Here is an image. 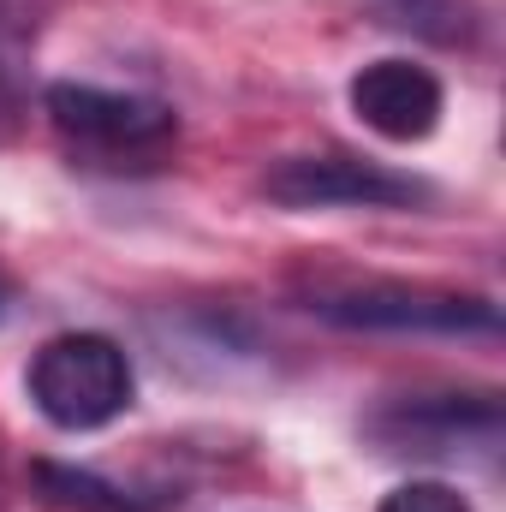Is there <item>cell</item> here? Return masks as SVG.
<instances>
[{"label":"cell","instance_id":"ba28073f","mask_svg":"<svg viewBox=\"0 0 506 512\" xmlns=\"http://www.w3.org/2000/svg\"><path fill=\"white\" fill-rule=\"evenodd\" d=\"M36 477H42L48 501H54V507H66V512H137V507H131V495L108 489V483H96L90 471H60V465H42Z\"/></svg>","mask_w":506,"mask_h":512},{"label":"cell","instance_id":"30bf717a","mask_svg":"<svg viewBox=\"0 0 506 512\" xmlns=\"http://www.w3.org/2000/svg\"><path fill=\"white\" fill-rule=\"evenodd\" d=\"M12 78H18V48H12V36H6V24H0V96L12 90Z\"/></svg>","mask_w":506,"mask_h":512},{"label":"cell","instance_id":"6da1fadb","mask_svg":"<svg viewBox=\"0 0 506 512\" xmlns=\"http://www.w3.org/2000/svg\"><path fill=\"white\" fill-rule=\"evenodd\" d=\"M48 120L84 167H108V173L161 167L179 143L173 108H161L149 96H131V90H102V84H54L48 90Z\"/></svg>","mask_w":506,"mask_h":512},{"label":"cell","instance_id":"9c48e42d","mask_svg":"<svg viewBox=\"0 0 506 512\" xmlns=\"http://www.w3.org/2000/svg\"><path fill=\"white\" fill-rule=\"evenodd\" d=\"M376 512H471V501L453 489V483H435V477H423V483H399Z\"/></svg>","mask_w":506,"mask_h":512},{"label":"cell","instance_id":"3957f363","mask_svg":"<svg viewBox=\"0 0 506 512\" xmlns=\"http://www.w3.org/2000/svg\"><path fill=\"white\" fill-rule=\"evenodd\" d=\"M310 310L346 328H393V334H495L501 328L489 298L429 292V286H399V280L322 286L310 292Z\"/></svg>","mask_w":506,"mask_h":512},{"label":"cell","instance_id":"5b68a950","mask_svg":"<svg viewBox=\"0 0 506 512\" xmlns=\"http://www.w3.org/2000/svg\"><path fill=\"white\" fill-rule=\"evenodd\" d=\"M346 96L352 114L387 143H417L441 126V78L411 60H370Z\"/></svg>","mask_w":506,"mask_h":512},{"label":"cell","instance_id":"52a82bcc","mask_svg":"<svg viewBox=\"0 0 506 512\" xmlns=\"http://www.w3.org/2000/svg\"><path fill=\"white\" fill-rule=\"evenodd\" d=\"M376 6L399 24V30H417V36H429V42H465L471 24H477L471 0H376Z\"/></svg>","mask_w":506,"mask_h":512},{"label":"cell","instance_id":"277c9868","mask_svg":"<svg viewBox=\"0 0 506 512\" xmlns=\"http://www.w3.org/2000/svg\"><path fill=\"white\" fill-rule=\"evenodd\" d=\"M262 191L280 209H411L429 197L423 179L358 155H286L262 173Z\"/></svg>","mask_w":506,"mask_h":512},{"label":"cell","instance_id":"8fae6325","mask_svg":"<svg viewBox=\"0 0 506 512\" xmlns=\"http://www.w3.org/2000/svg\"><path fill=\"white\" fill-rule=\"evenodd\" d=\"M0 304H6V292H0Z\"/></svg>","mask_w":506,"mask_h":512},{"label":"cell","instance_id":"7a4b0ae2","mask_svg":"<svg viewBox=\"0 0 506 512\" xmlns=\"http://www.w3.org/2000/svg\"><path fill=\"white\" fill-rule=\"evenodd\" d=\"M30 399L54 429H102L131 405V358L108 334H60L30 358Z\"/></svg>","mask_w":506,"mask_h":512},{"label":"cell","instance_id":"8992f818","mask_svg":"<svg viewBox=\"0 0 506 512\" xmlns=\"http://www.w3.org/2000/svg\"><path fill=\"white\" fill-rule=\"evenodd\" d=\"M465 399L447 393V399H411V405H393L387 417H376V435L387 441V453H459L471 435L483 447L501 441V423H471L465 429Z\"/></svg>","mask_w":506,"mask_h":512}]
</instances>
